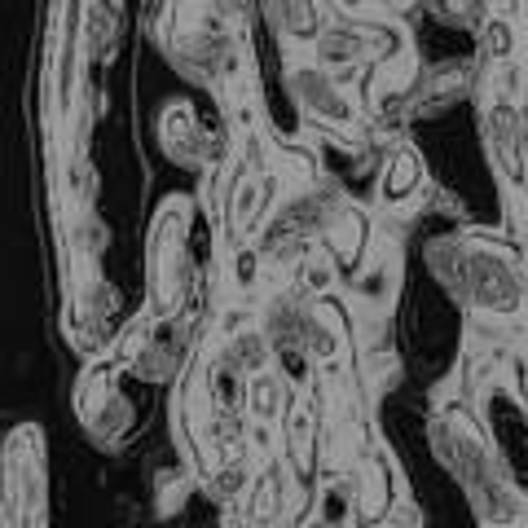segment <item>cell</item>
Listing matches in <instances>:
<instances>
[{
  "label": "cell",
  "instance_id": "1",
  "mask_svg": "<svg viewBox=\"0 0 528 528\" xmlns=\"http://www.w3.org/2000/svg\"><path fill=\"white\" fill-rule=\"evenodd\" d=\"M414 176H418V168H414L410 154H396L388 181H383V194H388V198H401V190H410V185H414Z\"/></svg>",
  "mask_w": 528,
  "mask_h": 528
},
{
  "label": "cell",
  "instance_id": "2",
  "mask_svg": "<svg viewBox=\"0 0 528 528\" xmlns=\"http://www.w3.org/2000/svg\"><path fill=\"white\" fill-rule=\"evenodd\" d=\"M251 405H256V414H264V418L278 410V388H273V379H256V383H251Z\"/></svg>",
  "mask_w": 528,
  "mask_h": 528
}]
</instances>
